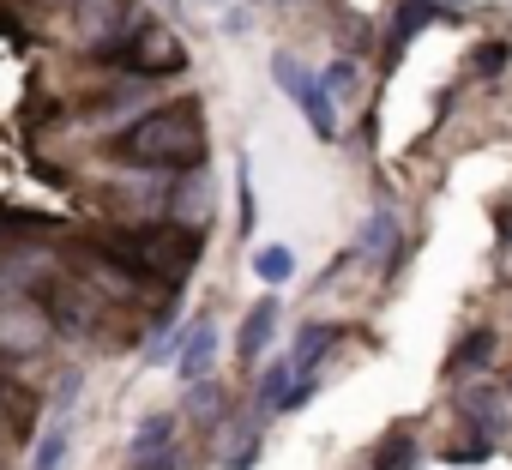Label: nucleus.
<instances>
[{
	"instance_id": "f3484780",
	"label": "nucleus",
	"mask_w": 512,
	"mask_h": 470,
	"mask_svg": "<svg viewBox=\"0 0 512 470\" xmlns=\"http://www.w3.org/2000/svg\"><path fill=\"white\" fill-rule=\"evenodd\" d=\"M187 416H193V422H205V428H217V422H223V392L211 386V374L187 386Z\"/></svg>"
},
{
	"instance_id": "6ab92c4d",
	"label": "nucleus",
	"mask_w": 512,
	"mask_h": 470,
	"mask_svg": "<svg viewBox=\"0 0 512 470\" xmlns=\"http://www.w3.org/2000/svg\"><path fill=\"white\" fill-rule=\"evenodd\" d=\"M235 175H241V187H235V193H241V229L253 235V229H260V199H253V163L241 157V169H235Z\"/></svg>"
},
{
	"instance_id": "20e7f679",
	"label": "nucleus",
	"mask_w": 512,
	"mask_h": 470,
	"mask_svg": "<svg viewBox=\"0 0 512 470\" xmlns=\"http://www.w3.org/2000/svg\"><path fill=\"white\" fill-rule=\"evenodd\" d=\"M133 25V7L127 0H73V31H79V49H109L115 37H127Z\"/></svg>"
},
{
	"instance_id": "5701e85b",
	"label": "nucleus",
	"mask_w": 512,
	"mask_h": 470,
	"mask_svg": "<svg viewBox=\"0 0 512 470\" xmlns=\"http://www.w3.org/2000/svg\"><path fill=\"white\" fill-rule=\"evenodd\" d=\"M199 7H229V0H199Z\"/></svg>"
},
{
	"instance_id": "393cba45",
	"label": "nucleus",
	"mask_w": 512,
	"mask_h": 470,
	"mask_svg": "<svg viewBox=\"0 0 512 470\" xmlns=\"http://www.w3.org/2000/svg\"><path fill=\"white\" fill-rule=\"evenodd\" d=\"M0 416H7V398H0Z\"/></svg>"
},
{
	"instance_id": "f257e3e1",
	"label": "nucleus",
	"mask_w": 512,
	"mask_h": 470,
	"mask_svg": "<svg viewBox=\"0 0 512 470\" xmlns=\"http://www.w3.org/2000/svg\"><path fill=\"white\" fill-rule=\"evenodd\" d=\"M109 151L133 169H157V175H181V169H205V109L193 97L157 103L145 115H133Z\"/></svg>"
},
{
	"instance_id": "a878e982",
	"label": "nucleus",
	"mask_w": 512,
	"mask_h": 470,
	"mask_svg": "<svg viewBox=\"0 0 512 470\" xmlns=\"http://www.w3.org/2000/svg\"><path fill=\"white\" fill-rule=\"evenodd\" d=\"M43 7H55V0H43Z\"/></svg>"
},
{
	"instance_id": "6e6552de",
	"label": "nucleus",
	"mask_w": 512,
	"mask_h": 470,
	"mask_svg": "<svg viewBox=\"0 0 512 470\" xmlns=\"http://www.w3.org/2000/svg\"><path fill=\"white\" fill-rule=\"evenodd\" d=\"M272 338H278V296H266V302H253V308H247V320H241V332H235V356H241V368H247V362H260Z\"/></svg>"
},
{
	"instance_id": "412c9836",
	"label": "nucleus",
	"mask_w": 512,
	"mask_h": 470,
	"mask_svg": "<svg viewBox=\"0 0 512 470\" xmlns=\"http://www.w3.org/2000/svg\"><path fill=\"white\" fill-rule=\"evenodd\" d=\"M476 67H482V73H500V67H506V43H494V49H482V55H476Z\"/></svg>"
},
{
	"instance_id": "a211bd4d",
	"label": "nucleus",
	"mask_w": 512,
	"mask_h": 470,
	"mask_svg": "<svg viewBox=\"0 0 512 470\" xmlns=\"http://www.w3.org/2000/svg\"><path fill=\"white\" fill-rule=\"evenodd\" d=\"M320 85H326V97H332V103H350V97L362 91V67L338 55V61H332L326 73H320Z\"/></svg>"
},
{
	"instance_id": "2eb2a0df",
	"label": "nucleus",
	"mask_w": 512,
	"mask_h": 470,
	"mask_svg": "<svg viewBox=\"0 0 512 470\" xmlns=\"http://www.w3.org/2000/svg\"><path fill=\"white\" fill-rule=\"evenodd\" d=\"M374 470H422V446L410 440V428L386 434V446L374 452Z\"/></svg>"
},
{
	"instance_id": "4be33fe9",
	"label": "nucleus",
	"mask_w": 512,
	"mask_h": 470,
	"mask_svg": "<svg viewBox=\"0 0 512 470\" xmlns=\"http://www.w3.org/2000/svg\"><path fill=\"white\" fill-rule=\"evenodd\" d=\"M223 31H229V37H241V31H247V13H241V7H229V13H223Z\"/></svg>"
},
{
	"instance_id": "aec40b11",
	"label": "nucleus",
	"mask_w": 512,
	"mask_h": 470,
	"mask_svg": "<svg viewBox=\"0 0 512 470\" xmlns=\"http://www.w3.org/2000/svg\"><path fill=\"white\" fill-rule=\"evenodd\" d=\"M133 470H181V452H175V446H163V452H151V464L139 458Z\"/></svg>"
},
{
	"instance_id": "ddd939ff",
	"label": "nucleus",
	"mask_w": 512,
	"mask_h": 470,
	"mask_svg": "<svg viewBox=\"0 0 512 470\" xmlns=\"http://www.w3.org/2000/svg\"><path fill=\"white\" fill-rule=\"evenodd\" d=\"M290 380H296V368H290V362H272V368H266L260 380H253V416H260V422H266V416H272V410L284 404V392H290Z\"/></svg>"
},
{
	"instance_id": "f8f14e48",
	"label": "nucleus",
	"mask_w": 512,
	"mask_h": 470,
	"mask_svg": "<svg viewBox=\"0 0 512 470\" xmlns=\"http://www.w3.org/2000/svg\"><path fill=\"white\" fill-rule=\"evenodd\" d=\"M163 446H175V410H151V416L133 428V440H127V458L139 464V458H151V452H163Z\"/></svg>"
},
{
	"instance_id": "dca6fc26",
	"label": "nucleus",
	"mask_w": 512,
	"mask_h": 470,
	"mask_svg": "<svg viewBox=\"0 0 512 470\" xmlns=\"http://www.w3.org/2000/svg\"><path fill=\"white\" fill-rule=\"evenodd\" d=\"M253 272H260V284H290L296 278V254L284 248V242H272V248H260V254H253Z\"/></svg>"
},
{
	"instance_id": "f03ea898",
	"label": "nucleus",
	"mask_w": 512,
	"mask_h": 470,
	"mask_svg": "<svg viewBox=\"0 0 512 470\" xmlns=\"http://www.w3.org/2000/svg\"><path fill=\"white\" fill-rule=\"evenodd\" d=\"M272 79H278V91H284V97H290V103L308 115V127H314V133L332 145V139H338V109H332L326 85H320V79H314V73H308L296 55H284V49L272 55Z\"/></svg>"
},
{
	"instance_id": "4468645a",
	"label": "nucleus",
	"mask_w": 512,
	"mask_h": 470,
	"mask_svg": "<svg viewBox=\"0 0 512 470\" xmlns=\"http://www.w3.org/2000/svg\"><path fill=\"white\" fill-rule=\"evenodd\" d=\"M67 458H73V422L67 416H55V428L37 440V452H31V470H67Z\"/></svg>"
},
{
	"instance_id": "1a4fd4ad",
	"label": "nucleus",
	"mask_w": 512,
	"mask_h": 470,
	"mask_svg": "<svg viewBox=\"0 0 512 470\" xmlns=\"http://www.w3.org/2000/svg\"><path fill=\"white\" fill-rule=\"evenodd\" d=\"M217 368V320H193V332H187V344H181V356H175V374L193 386V380H205Z\"/></svg>"
},
{
	"instance_id": "39448f33",
	"label": "nucleus",
	"mask_w": 512,
	"mask_h": 470,
	"mask_svg": "<svg viewBox=\"0 0 512 470\" xmlns=\"http://www.w3.org/2000/svg\"><path fill=\"white\" fill-rule=\"evenodd\" d=\"M440 13H458V0H398L392 7V25H386V67L422 37V25H434Z\"/></svg>"
},
{
	"instance_id": "0eeeda50",
	"label": "nucleus",
	"mask_w": 512,
	"mask_h": 470,
	"mask_svg": "<svg viewBox=\"0 0 512 470\" xmlns=\"http://www.w3.org/2000/svg\"><path fill=\"white\" fill-rule=\"evenodd\" d=\"M458 410H464V422H470V434H482V440H500L506 434V398H500V386H488V380H476V386H464L458 392Z\"/></svg>"
},
{
	"instance_id": "7ed1b4c3",
	"label": "nucleus",
	"mask_w": 512,
	"mask_h": 470,
	"mask_svg": "<svg viewBox=\"0 0 512 470\" xmlns=\"http://www.w3.org/2000/svg\"><path fill=\"white\" fill-rule=\"evenodd\" d=\"M49 344H55V320H49L43 302H25V296L0 302V356H7V362H31Z\"/></svg>"
},
{
	"instance_id": "b1692460",
	"label": "nucleus",
	"mask_w": 512,
	"mask_h": 470,
	"mask_svg": "<svg viewBox=\"0 0 512 470\" xmlns=\"http://www.w3.org/2000/svg\"><path fill=\"white\" fill-rule=\"evenodd\" d=\"M157 7H163V13H175V0H157Z\"/></svg>"
},
{
	"instance_id": "9d476101",
	"label": "nucleus",
	"mask_w": 512,
	"mask_h": 470,
	"mask_svg": "<svg viewBox=\"0 0 512 470\" xmlns=\"http://www.w3.org/2000/svg\"><path fill=\"white\" fill-rule=\"evenodd\" d=\"M338 338H344V326H296V344H290L284 362H290L296 374H320V356H326Z\"/></svg>"
},
{
	"instance_id": "9b49d317",
	"label": "nucleus",
	"mask_w": 512,
	"mask_h": 470,
	"mask_svg": "<svg viewBox=\"0 0 512 470\" xmlns=\"http://www.w3.org/2000/svg\"><path fill=\"white\" fill-rule=\"evenodd\" d=\"M488 356H494V332H488V326H476V332H464V338L452 344V356H446V374H452V380H464V374L488 368Z\"/></svg>"
},
{
	"instance_id": "423d86ee",
	"label": "nucleus",
	"mask_w": 512,
	"mask_h": 470,
	"mask_svg": "<svg viewBox=\"0 0 512 470\" xmlns=\"http://www.w3.org/2000/svg\"><path fill=\"white\" fill-rule=\"evenodd\" d=\"M356 260H368L380 278L392 272V260H398V211H392V205H374V211H368V223H362V235H356Z\"/></svg>"
}]
</instances>
